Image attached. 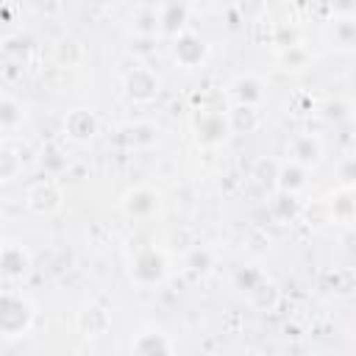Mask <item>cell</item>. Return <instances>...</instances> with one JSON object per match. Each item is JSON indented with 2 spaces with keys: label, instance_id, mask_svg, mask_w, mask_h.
Instances as JSON below:
<instances>
[{
  "label": "cell",
  "instance_id": "cell-1",
  "mask_svg": "<svg viewBox=\"0 0 356 356\" xmlns=\"http://www.w3.org/2000/svg\"><path fill=\"white\" fill-rule=\"evenodd\" d=\"M36 309L22 292H0V337L19 339L33 328Z\"/></svg>",
  "mask_w": 356,
  "mask_h": 356
},
{
  "label": "cell",
  "instance_id": "cell-2",
  "mask_svg": "<svg viewBox=\"0 0 356 356\" xmlns=\"http://www.w3.org/2000/svg\"><path fill=\"white\" fill-rule=\"evenodd\" d=\"M128 273H131V281L136 286H159L170 275L167 253L161 248H156V245H145L131 256Z\"/></svg>",
  "mask_w": 356,
  "mask_h": 356
},
{
  "label": "cell",
  "instance_id": "cell-3",
  "mask_svg": "<svg viewBox=\"0 0 356 356\" xmlns=\"http://www.w3.org/2000/svg\"><path fill=\"white\" fill-rule=\"evenodd\" d=\"M192 134H195V142L200 147H217V145L228 142L231 125H228L225 108H214V106L197 108L192 117Z\"/></svg>",
  "mask_w": 356,
  "mask_h": 356
},
{
  "label": "cell",
  "instance_id": "cell-4",
  "mask_svg": "<svg viewBox=\"0 0 356 356\" xmlns=\"http://www.w3.org/2000/svg\"><path fill=\"white\" fill-rule=\"evenodd\" d=\"M161 203H164V195L156 186H150V184H136V186L125 189L122 197H120L122 214L128 220H134V222L153 220L161 211Z\"/></svg>",
  "mask_w": 356,
  "mask_h": 356
},
{
  "label": "cell",
  "instance_id": "cell-5",
  "mask_svg": "<svg viewBox=\"0 0 356 356\" xmlns=\"http://www.w3.org/2000/svg\"><path fill=\"white\" fill-rule=\"evenodd\" d=\"M61 206H64V192L53 178L33 181L25 189V209L36 217H53L61 211Z\"/></svg>",
  "mask_w": 356,
  "mask_h": 356
},
{
  "label": "cell",
  "instance_id": "cell-6",
  "mask_svg": "<svg viewBox=\"0 0 356 356\" xmlns=\"http://www.w3.org/2000/svg\"><path fill=\"white\" fill-rule=\"evenodd\" d=\"M172 58H175V64L184 67V70H197V67H203L206 58H209V42H206L197 31L186 28L184 33H178V36L172 39Z\"/></svg>",
  "mask_w": 356,
  "mask_h": 356
},
{
  "label": "cell",
  "instance_id": "cell-7",
  "mask_svg": "<svg viewBox=\"0 0 356 356\" xmlns=\"http://www.w3.org/2000/svg\"><path fill=\"white\" fill-rule=\"evenodd\" d=\"M122 89L125 95L134 100V103H150L159 97V89H161V81L159 75L145 67V64H134L125 75H122Z\"/></svg>",
  "mask_w": 356,
  "mask_h": 356
},
{
  "label": "cell",
  "instance_id": "cell-8",
  "mask_svg": "<svg viewBox=\"0 0 356 356\" xmlns=\"http://www.w3.org/2000/svg\"><path fill=\"white\" fill-rule=\"evenodd\" d=\"M228 97H231V106H250V108H259L267 97V83L259 78V75H236L231 83H228Z\"/></svg>",
  "mask_w": 356,
  "mask_h": 356
},
{
  "label": "cell",
  "instance_id": "cell-9",
  "mask_svg": "<svg viewBox=\"0 0 356 356\" xmlns=\"http://www.w3.org/2000/svg\"><path fill=\"white\" fill-rule=\"evenodd\" d=\"M33 256L22 242H6L0 245V278L6 281H19L31 273Z\"/></svg>",
  "mask_w": 356,
  "mask_h": 356
},
{
  "label": "cell",
  "instance_id": "cell-10",
  "mask_svg": "<svg viewBox=\"0 0 356 356\" xmlns=\"http://www.w3.org/2000/svg\"><path fill=\"white\" fill-rule=\"evenodd\" d=\"M75 328L86 339H97L111 331V312L103 303H86L75 314Z\"/></svg>",
  "mask_w": 356,
  "mask_h": 356
},
{
  "label": "cell",
  "instance_id": "cell-11",
  "mask_svg": "<svg viewBox=\"0 0 356 356\" xmlns=\"http://www.w3.org/2000/svg\"><path fill=\"white\" fill-rule=\"evenodd\" d=\"M323 206H325V214H328V222L334 225H353V217H356V200H353V186H337L328 197H323Z\"/></svg>",
  "mask_w": 356,
  "mask_h": 356
},
{
  "label": "cell",
  "instance_id": "cell-12",
  "mask_svg": "<svg viewBox=\"0 0 356 356\" xmlns=\"http://www.w3.org/2000/svg\"><path fill=\"white\" fill-rule=\"evenodd\" d=\"M323 156V142L317 134H295L289 142H286V159L312 170Z\"/></svg>",
  "mask_w": 356,
  "mask_h": 356
},
{
  "label": "cell",
  "instance_id": "cell-13",
  "mask_svg": "<svg viewBox=\"0 0 356 356\" xmlns=\"http://www.w3.org/2000/svg\"><path fill=\"white\" fill-rule=\"evenodd\" d=\"M273 186L278 195H292L298 197V192H303L309 186V170L295 164V161H281L275 167V175H273Z\"/></svg>",
  "mask_w": 356,
  "mask_h": 356
},
{
  "label": "cell",
  "instance_id": "cell-14",
  "mask_svg": "<svg viewBox=\"0 0 356 356\" xmlns=\"http://www.w3.org/2000/svg\"><path fill=\"white\" fill-rule=\"evenodd\" d=\"M97 131H100V122H97L95 111H89V108H72V111H67V117H64V134L72 142H89V139L97 136Z\"/></svg>",
  "mask_w": 356,
  "mask_h": 356
},
{
  "label": "cell",
  "instance_id": "cell-15",
  "mask_svg": "<svg viewBox=\"0 0 356 356\" xmlns=\"http://www.w3.org/2000/svg\"><path fill=\"white\" fill-rule=\"evenodd\" d=\"M189 28V6L186 3H159V36L175 39Z\"/></svg>",
  "mask_w": 356,
  "mask_h": 356
},
{
  "label": "cell",
  "instance_id": "cell-16",
  "mask_svg": "<svg viewBox=\"0 0 356 356\" xmlns=\"http://www.w3.org/2000/svg\"><path fill=\"white\" fill-rule=\"evenodd\" d=\"M131 356H172V342L161 331L145 328L131 339Z\"/></svg>",
  "mask_w": 356,
  "mask_h": 356
},
{
  "label": "cell",
  "instance_id": "cell-17",
  "mask_svg": "<svg viewBox=\"0 0 356 356\" xmlns=\"http://www.w3.org/2000/svg\"><path fill=\"white\" fill-rule=\"evenodd\" d=\"M120 142H122L125 147H134V150L150 147V145L159 142V128H156L153 122H147V120L128 122V125L120 128Z\"/></svg>",
  "mask_w": 356,
  "mask_h": 356
},
{
  "label": "cell",
  "instance_id": "cell-18",
  "mask_svg": "<svg viewBox=\"0 0 356 356\" xmlns=\"http://www.w3.org/2000/svg\"><path fill=\"white\" fill-rule=\"evenodd\" d=\"M134 39H156L159 36V6H136L131 14Z\"/></svg>",
  "mask_w": 356,
  "mask_h": 356
},
{
  "label": "cell",
  "instance_id": "cell-19",
  "mask_svg": "<svg viewBox=\"0 0 356 356\" xmlns=\"http://www.w3.org/2000/svg\"><path fill=\"white\" fill-rule=\"evenodd\" d=\"M245 298H248V303H250L256 312H275L278 303H281V289H278V284H275L273 278L264 275V278L256 284V289H250Z\"/></svg>",
  "mask_w": 356,
  "mask_h": 356
},
{
  "label": "cell",
  "instance_id": "cell-20",
  "mask_svg": "<svg viewBox=\"0 0 356 356\" xmlns=\"http://www.w3.org/2000/svg\"><path fill=\"white\" fill-rule=\"evenodd\" d=\"M211 267H214V253H211V248L195 245V248H189V250L184 253V270H186L192 278H206V275L211 273Z\"/></svg>",
  "mask_w": 356,
  "mask_h": 356
},
{
  "label": "cell",
  "instance_id": "cell-21",
  "mask_svg": "<svg viewBox=\"0 0 356 356\" xmlns=\"http://www.w3.org/2000/svg\"><path fill=\"white\" fill-rule=\"evenodd\" d=\"M225 114H228L231 134H253L261 125L259 108H250V106H231V108H225Z\"/></svg>",
  "mask_w": 356,
  "mask_h": 356
},
{
  "label": "cell",
  "instance_id": "cell-22",
  "mask_svg": "<svg viewBox=\"0 0 356 356\" xmlns=\"http://www.w3.org/2000/svg\"><path fill=\"white\" fill-rule=\"evenodd\" d=\"M275 61H278V67L286 70V72H300V70L309 67L312 53H309L306 44L298 42V44H289V47H278V50H275Z\"/></svg>",
  "mask_w": 356,
  "mask_h": 356
},
{
  "label": "cell",
  "instance_id": "cell-23",
  "mask_svg": "<svg viewBox=\"0 0 356 356\" xmlns=\"http://www.w3.org/2000/svg\"><path fill=\"white\" fill-rule=\"evenodd\" d=\"M25 122V106L17 97L0 95V131H17Z\"/></svg>",
  "mask_w": 356,
  "mask_h": 356
},
{
  "label": "cell",
  "instance_id": "cell-24",
  "mask_svg": "<svg viewBox=\"0 0 356 356\" xmlns=\"http://www.w3.org/2000/svg\"><path fill=\"white\" fill-rule=\"evenodd\" d=\"M264 278V273L256 267V264H242V267H236V273H234V289H239L242 295H248L250 289H256V284Z\"/></svg>",
  "mask_w": 356,
  "mask_h": 356
},
{
  "label": "cell",
  "instance_id": "cell-25",
  "mask_svg": "<svg viewBox=\"0 0 356 356\" xmlns=\"http://www.w3.org/2000/svg\"><path fill=\"white\" fill-rule=\"evenodd\" d=\"M353 42H356V19H353L350 14L334 19V44H339V47H353Z\"/></svg>",
  "mask_w": 356,
  "mask_h": 356
},
{
  "label": "cell",
  "instance_id": "cell-26",
  "mask_svg": "<svg viewBox=\"0 0 356 356\" xmlns=\"http://www.w3.org/2000/svg\"><path fill=\"white\" fill-rule=\"evenodd\" d=\"M19 167H22L19 156H17L14 150H8V147H0V181H11V178H17Z\"/></svg>",
  "mask_w": 356,
  "mask_h": 356
},
{
  "label": "cell",
  "instance_id": "cell-27",
  "mask_svg": "<svg viewBox=\"0 0 356 356\" xmlns=\"http://www.w3.org/2000/svg\"><path fill=\"white\" fill-rule=\"evenodd\" d=\"M273 211H275L281 220H292V217L300 211V206H298V197H292V195H278V192H275V200H273Z\"/></svg>",
  "mask_w": 356,
  "mask_h": 356
},
{
  "label": "cell",
  "instance_id": "cell-28",
  "mask_svg": "<svg viewBox=\"0 0 356 356\" xmlns=\"http://www.w3.org/2000/svg\"><path fill=\"white\" fill-rule=\"evenodd\" d=\"M353 106L348 103V100H331V103H325V120H334V122H348L353 114Z\"/></svg>",
  "mask_w": 356,
  "mask_h": 356
},
{
  "label": "cell",
  "instance_id": "cell-29",
  "mask_svg": "<svg viewBox=\"0 0 356 356\" xmlns=\"http://www.w3.org/2000/svg\"><path fill=\"white\" fill-rule=\"evenodd\" d=\"M58 156H61V153H58L56 147H47V150H44V156H42V167H47L50 172H61L67 161H64V159H58Z\"/></svg>",
  "mask_w": 356,
  "mask_h": 356
}]
</instances>
